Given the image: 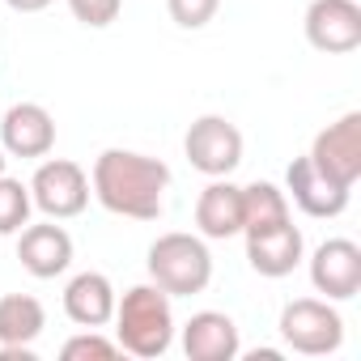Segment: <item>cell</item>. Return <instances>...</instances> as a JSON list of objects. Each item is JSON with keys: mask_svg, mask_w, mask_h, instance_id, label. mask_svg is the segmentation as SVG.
Instances as JSON below:
<instances>
[{"mask_svg": "<svg viewBox=\"0 0 361 361\" xmlns=\"http://www.w3.org/2000/svg\"><path fill=\"white\" fill-rule=\"evenodd\" d=\"M94 200L128 221H157L170 192V166L136 149H102L90 170Z\"/></svg>", "mask_w": 361, "mask_h": 361, "instance_id": "cell-1", "label": "cell"}, {"mask_svg": "<svg viewBox=\"0 0 361 361\" xmlns=\"http://www.w3.org/2000/svg\"><path fill=\"white\" fill-rule=\"evenodd\" d=\"M115 340L123 353L132 357H161L170 344H174V306H170V293L157 289L153 281L149 285H132L119 302H115Z\"/></svg>", "mask_w": 361, "mask_h": 361, "instance_id": "cell-2", "label": "cell"}, {"mask_svg": "<svg viewBox=\"0 0 361 361\" xmlns=\"http://www.w3.org/2000/svg\"><path fill=\"white\" fill-rule=\"evenodd\" d=\"M145 268H149V281L157 289H166L170 298H196L213 281V251L200 234L170 230L149 243Z\"/></svg>", "mask_w": 361, "mask_h": 361, "instance_id": "cell-3", "label": "cell"}, {"mask_svg": "<svg viewBox=\"0 0 361 361\" xmlns=\"http://www.w3.org/2000/svg\"><path fill=\"white\" fill-rule=\"evenodd\" d=\"M276 327H281L285 348H293L302 357H331L344 344V314L327 298H293V302H285Z\"/></svg>", "mask_w": 361, "mask_h": 361, "instance_id": "cell-4", "label": "cell"}, {"mask_svg": "<svg viewBox=\"0 0 361 361\" xmlns=\"http://www.w3.org/2000/svg\"><path fill=\"white\" fill-rule=\"evenodd\" d=\"M90 174L68 161V157H47L39 161L35 178H30V200L43 217L51 221H68V217H81L85 204H90Z\"/></svg>", "mask_w": 361, "mask_h": 361, "instance_id": "cell-5", "label": "cell"}, {"mask_svg": "<svg viewBox=\"0 0 361 361\" xmlns=\"http://www.w3.org/2000/svg\"><path fill=\"white\" fill-rule=\"evenodd\" d=\"M183 153L192 170L209 178H230L243 166V132L226 115H200L183 136Z\"/></svg>", "mask_w": 361, "mask_h": 361, "instance_id": "cell-6", "label": "cell"}, {"mask_svg": "<svg viewBox=\"0 0 361 361\" xmlns=\"http://www.w3.org/2000/svg\"><path fill=\"white\" fill-rule=\"evenodd\" d=\"M302 30L314 51L348 56L361 47V5L357 0H310Z\"/></svg>", "mask_w": 361, "mask_h": 361, "instance_id": "cell-7", "label": "cell"}, {"mask_svg": "<svg viewBox=\"0 0 361 361\" xmlns=\"http://www.w3.org/2000/svg\"><path fill=\"white\" fill-rule=\"evenodd\" d=\"M285 196H289V204H298L306 217L327 221V217H340V213L348 209L353 188L336 183V178L323 174L310 157H293L289 170H285Z\"/></svg>", "mask_w": 361, "mask_h": 361, "instance_id": "cell-8", "label": "cell"}, {"mask_svg": "<svg viewBox=\"0 0 361 361\" xmlns=\"http://www.w3.org/2000/svg\"><path fill=\"white\" fill-rule=\"evenodd\" d=\"M306 157H310L323 174H331L336 183L353 188L357 178H361V111H348V115H340L336 123H327V128L314 136V145H310Z\"/></svg>", "mask_w": 361, "mask_h": 361, "instance_id": "cell-9", "label": "cell"}, {"mask_svg": "<svg viewBox=\"0 0 361 361\" xmlns=\"http://www.w3.org/2000/svg\"><path fill=\"white\" fill-rule=\"evenodd\" d=\"M310 285L327 302H348L361 293V247L353 238H327L310 255Z\"/></svg>", "mask_w": 361, "mask_h": 361, "instance_id": "cell-10", "label": "cell"}, {"mask_svg": "<svg viewBox=\"0 0 361 361\" xmlns=\"http://www.w3.org/2000/svg\"><path fill=\"white\" fill-rule=\"evenodd\" d=\"M18 259L35 281H56L73 268V234L64 226H56L51 217L39 226H22L18 230Z\"/></svg>", "mask_w": 361, "mask_h": 361, "instance_id": "cell-11", "label": "cell"}, {"mask_svg": "<svg viewBox=\"0 0 361 361\" xmlns=\"http://www.w3.org/2000/svg\"><path fill=\"white\" fill-rule=\"evenodd\" d=\"M0 149L9 157H47L56 149V119L39 102H13L0 119Z\"/></svg>", "mask_w": 361, "mask_h": 361, "instance_id": "cell-12", "label": "cell"}, {"mask_svg": "<svg viewBox=\"0 0 361 361\" xmlns=\"http://www.w3.org/2000/svg\"><path fill=\"white\" fill-rule=\"evenodd\" d=\"M243 238H247V264H251V272H259L268 281L289 276L306 259V238H302V230L293 221L259 230V234H243Z\"/></svg>", "mask_w": 361, "mask_h": 361, "instance_id": "cell-13", "label": "cell"}, {"mask_svg": "<svg viewBox=\"0 0 361 361\" xmlns=\"http://www.w3.org/2000/svg\"><path fill=\"white\" fill-rule=\"evenodd\" d=\"M183 353L188 361H234L243 353L238 323L226 310H200L183 323Z\"/></svg>", "mask_w": 361, "mask_h": 361, "instance_id": "cell-14", "label": "cell"}, {"mask_svg": "<svg viewBox=\"0 0 361 361\" xmlns=\"http://www.w3.org/2000/svg\"><path fill=\"white\" fill-rule=\"evenodd\" d=\"M115 302L119 293L106 272H77L64 285V314L77 327H106L115 319Z\"/></svg>", "mask_w": 361, "mask_h": 361, "instance_id": "cell-15", "label": "cell"}, {"mask_svg": "<svg viewBox=\"0 0 361 361\" xmlns=\"http://www.w3.org/2000/svg\"><path fill=\"white\" fill-rule=\"evenodd\" d=\"M196 230L200 238H213V243L243 234V188L230 183V178H213L196 200Z\"/></svg>", "mask_w": 361, "mask_h": 361, "instance_id": "cell-16", "label": "cell"}, {"mask_svg": "<svg viewBox=\"0 0 361 361\" xmlns=\"http://www.w3.org/2000/svg\"><path fill=\"white\" fill-rule=\"evenodd\" d=\"M47 327V310L30 293L0 298V344H35Z\"/></svg>", "mask_w": 361, "mask_h": 361, "instance_id": "cell-17", "label": "cell"}, {"mask_svg": "<svg viewBox=\"0 0 361 361\" xmlns=\"http://www.w3.org/2000/svg\"><path fill=\"white\" fill-rule=\"evenodd\" d=\"M285 221H293L285 188H276V183L243 188V234H259V230H272V226H285Z\"/></svg>", "mask_w": 361, "mask_h": 361, "instance_id": "cell-18", "label": "cell"}, {"mask_svg": "<svg viewBox=\"0 0 361 361\" xmlns=\"http://www.w3.org/2000/svg\"><path fill=\"white\" fill-rule=\"evenodd\" d=\"M35 213V200H30V183H22V178H9L0 174V238L18 234Z\"/></svg>", "mask_w": 361, "mask_h": 361, "instance_id": "cell-19", "label": "cell"}, {"mask_svg": "<svg viewBox=\"0 0 361 361\" xmlns=\"http://www.w3.org/2000/svg\"><path fill=\"white\" fill-rule=\"evenodd\" d=\"M123 348H119V340H106L98 327H81L73 340H64V348H60V357L64 361H111V357H119Z\"/></svg>", "mask_w": 361, "mask_h": 361, "instance_id": "cell-20", "label": "cell"}, {"mask_svg": "<svg viewBox=\"0 0 361 361\" xmlns=\"http://www.w3.org/2000/svg\"><path fill=\"white\" fill-rule=\"evenodd\" d=\"M166 9H170V22L178 30H204L217 18L221 0H166Z\"/></svg>", "mask_w": 361, "mask_h": 361, "instance_id": "cell-21", "label": "cell"}, {"mask_svg": "<svg viewBox=\"0 0 361 361\" xmlns=\"http://www.w3.org/2000/svg\"><path fill=\"white\" fill-rule=\"evenodd\" d=\"M68 9H73V18H77L81 26H90V30H106V26L119 18L123 0H68Z\"/></svg>", "mask_w": 361, "mask_h": 361, "instance_id": "cell-22", "label": "cell"}, {"mask_svg": "<svg viewBox=\"0 0 361 361\" xmlns=\"http://www.w3.org/2000/svg\"><path fill=\"white\" fill-rule=\"evenodd\" d=\"M5 5H9L13 13H43V9L56 5V0H5Z\"/></svg>", "mask_w": 361, "mask_h": 361, "instance_id": "cell-23", "label": "cell"}, {"mask_svg": "<svg viewBox=\"0 0 361 361\" xmlns=\"http://www.w3.org/2000/svg\"><path fill=\"white\" fill-rule=\"evenodd\" d=\"M5 161H9V153H5V149H0V174H5Z\"/></svg>", "mask_w": 361, "mask_h": 361, "instance_id": "cell-24", "label": "cell"}]
</instances>
